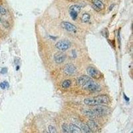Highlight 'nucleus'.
<instances>
[{
    "label": "nucleus",
    "mask_w": 133,
    "mask_h": 133,
    "mask_svg": "<svg viewBox=\"0 0 133 133\" xmlns=\"http://www.w3.org/2000/svg\"><path fill=\"white\" fill-rule=\"evenodd\" d=\"M85 104L91 106H97V105H107L110 103V99L109 97L105 95H98L93 98H87L84 100Z\"/></svg>",
    "instance_id": "1"
},
{
    "label": "nucleus",
    "mask_w": 133,
    "mask_h": 133,
    "mask_svg": "<svg viewBox=\"0 0 133 133\" xmlns=\"http://www.w3.org/2000/svg\"><path fill=\"white\" fill-rule=\"evenodd\" d=\"M71 46V43L68 40H61L56 43L55 47L57 49L61 51H65L67 49H69Z\"/></svg>",
    "instance_id": "2"
},
{
    "label": "nucleus",
    "mask_w": 133,
    "mask_h": 133,
    "mask_svg": "<svg viewBox=\"0 0 133 133\" xmlns=\"http://www.w3.org/2000/svg\"><path fill=\"white\" fill-rule=\"evenodd\" d=\"M83 89H87V90L91 91V92H97V91H101V87L92 80V81L87 83V85L83 87Z\"/></svg>",
    "instance_id": "3"
},
{
    "label": "nucleus",
    "mask_w": 133,
    "mask_h": 133,
    "mask_svg": "<svg viewBox=\"0 0 133 133\" xmlns=\"http://www.w3.org/2000/svg\"><path fill=\"white\" fill-rule=\"evenodd\" d=\"M87 73L90 77L96 79H100L102 76L101 72L93 66H89L87 68Z\"/></svg>",
    "instance_id": "4"
},
{
    "label": "nucleus",
    "mask_w": 133,
    "mask_h": 133,
    "mask_svg": "<svg viewBox=\"0 0 133 133\" xmlns=\"http://www.w3.org/2000/svg\"><path fill=\"white\" fill-rule=\"evenodd\" d=\"M65 73L67 75H73L76 73L77 72V69L74 65L73 64H66L65 66L63 69Z\"/></svg>",
    "instance_id": "5"
},
{
    "label": "nucleus",
    "mask_w": 133,
    "mask_h": 133,
    "mask_svg": "<svg viewBox=\"0 0 133 133\" xmlns=\"http://www.w3.org/2000/svg\"><path fill=\"white\" fill-rule=\"evenodd\" d=\"M91 81H92V79H91V78L90 77L87 76V75H82V76L79 77L77 79V83L79 86H81V87H82L83 88L85 85H87V83L90 82Z\"/></svg>",
    "instance_id": "6"
},
{
    "label": "nucleus",
    "mask_w": 133,
    "mask_h": 133,
    "mask_svg": "<svg viewBox=\"0 0 133 133\" xmlns=\"http://www.w3.org/2000/svg\"><path fill=\"white\" fill-rule=\"evenodd\" d=\"M61 27L70 32H76L77 31V27L68 21H64V22L61 23Z\"/></svg>",
    "instance_id": "7"
},
{
    "label": "nucleus",
    "mask_w": 133,
    "mask_h": 133,
    "mask_svg": "<svg viewBox=\"0 0 133 133\" xmlns=\"http://www.w3.org/2000/svg\"><path fill=\"white\" fill-rule=\"evenodd\" d=\"M54 59L57 63L61 64L66 59V55L63 52H57L55 54Z\"/></svg>",
    "instance_id": "8"
},
{
    "label": "nucleus",
    "mask_w": 133,
    "mask_h": 133,
    "mask_svg": "<svg viewBox=\"0 0 133 133\" xmlns=\"http://www.w3.org/2000/svg\"><path fill=\"white\" fill-rule=\"evenodd\" d=\"M107 109L103 106L100 105H97L96 107H94L93 109V111L95 114V115H105L107 112Z\"/></svg>",
    "instance_id": "9"
},
{
    "label": "nucleus",
    "mask_w": 133,
    "mask_h": 133,
    "mask_svg": "<svg viewBox=\"0 0 133 133\" xmlns=\"http://www.w3.org/2000/svg\"><path fill=\"white\" fill-rule=\"evenodd\" d=\"M69 129L71 131V133H82V130L79 127H77L76 125L71 124L69 125Z\"/></svg>",
    "instance_id": "10"
},
{
    "label": "nucleus",
    "mask_w": 133,
    "mask_h": 133,
    "mask_svg": "<svg viewBox=\"0 0 133 133\" xmlns=\"http://www.w3.org/2000/svg\"><path fill=\"white\" fill-rule=\"evenodd\" d=\"M87 126L89 127V128L91 130L92 132H95V131H97V124L95 123V121H93V120H89L87 123Z\"/></svg>",
    "instance_id": "11"
},
{
    "label": "nucleus",
    "mask_w": 133,
    "mask_h": 133,
    "mask_svg": "<svg viewBox=\"0 0 133 133\" xmlns=\"http://www.w3.org/2000/svg\"><path fill=\"white\" fill-rule=\"evenodd\" d=\"M92 3L93 5H95L97 7H99L101 10L105 8V5L101 0H92Z\"/></svg>",
    "instance_id": "12"
},
{
    "label": "nucleus",
    "mask_w": 133,
    "mask_h": 133,
    "mask_svg": "<svg viewBox=\"0 0 133 133\" xmlns=\"http://www.w3.org/2000/svg\"><path fill=\"white\" fill-rule=\"evenodd\" d=\"M83 113L84 115H85L87 117H91V118H93V117H95L96 115L94 113V112L93 111V110H88V109H85V110H83Z\"/></svg>",
    "instance_id": "13"
},
{
    "label": "nucleus",
    "mask_w": 133,
    "mask_h": 133,
    "mask_svg": "<svg viewBox=\"0 0 133 133\" xmlns=\"http://www.w3.org/2000/svg\"><path fill=\"white\" fill-rule=\"evenodd\" d=\"M71 85V81L69 79H66L64 81H63V83H61V87L63 89H68L70 87Z\"/></svg>",
    "instance_id": "14"
},
{
    "label": "nucleus",
    "mask_w": 133,
    "mask_h": 133,
    "mask_svg": "<svg viewBox=\"0 0 133 133\" xmlns=\"http://www.w3.org/2000/svg\"><path fill=\"white\" fill-rule=\"evenodd\" d=\"M90 19H91V15H90V14L85 13H83V15L81 16V21L83 23H87L89 22Z\"/></svg>",
    "instance_id": "15"
},
{
    "label": "nucleus",
    "mask_w": 133,
    "mask_h": 133,
    "mask_svg": "<svg viewBox=\"0 0 133 133\" xmlns=\"http://www.w3.org/2000/svg\"><path fill=\"white\" fill-rule=\"evenodd\" d=\"M69 10L72 11H75V12L79 13L81 11V7L79 6L78 5H73L70 7Z\"/></svg>",
    "instance_id": "16"
},
{
    "label": "nucleus",
    "mask_w": 133,
    "mask_h": 133,
    "mask_svg": "<svg viewBox=\"0 0 133 133\" xmlns=\"http://www.w3.org/2000/svg\"><path fill=\"white\" fill-rule=\"evenodd\" d=\"M81 130L85 132V133H93V132L91 131V130L89 128V127L87 126V125H81Z\"/></svg>",
    "instance_id": "17"
},
{
    "label": "nucleus",
    "mask_w": 133,
    "mask_h": 133,
    "mask_svg": "<svg viewBox=\"0 0 133 133\" xmlns=\"http://www.w3.org/2000/svg\"><path fill=\"white\" fill-rule=\"evenodd\" d=\"M9 85L7 81H3L2 83H0V88H1V89H5V88H9Z\"/></svg>",
    "instance_id": "18"
},
{
    "label": "nucleus",
    "mask_w": 133,
    "mask_h": 133,
    "mask_svg": "<svg viewBox=\"0 0 133 133\" xmlns=\"http://www.w3.org/2000/svg\"><path fill=\"white\" fill-rule=\"evenodd\" d=\"M62 129L64 133H71V131L69 129V127L66 125H65V124L62 125Z\"/></svg>",
    "instance_id": "19"
},
{
    "label": "nucleus",
    "mask_w": 133,
    "mask_h": 133,
    "mask_svg": "<svg viewBox=\"0 0 133 133\" xmlns=\"http://www.w3.org/2000/svg\"><path fill=\"white\" fill-rule=\"evenodd\" d=\"M69 13H70V15H71V18L73 19V20H76L78 17V13L75 11H69Z\"/></svg>",
    "instance_id": "20"
},
{
    "label": "nucleus",
    "mask_w": 133,
    "mask_h": 133,
    "mask_svg": "<svg viewBox=\"0 0 133 133\" xmlns=\"http://www.w3.org/2000/svg\"><path fill=\"white\" fill-rule=\"evenodd\" d=\"M49 133H57L56 129L51 125L49 127Z\"/></svg>",
    "instance_id": "21"
},
{
    "label": "nucleus",
    "mask_w": 133,
    "mask_h": 133,
    "mask_svg": "<svg viewBox=\"0 0 133 133\" xmlns=\"http://www.w3.org/2000/svg\"><path fill=\"white\" fill-rule=\"evenodd\" d=\"M6 13H7L6 9L5 8H3V7H2L0 6V14L5 15L6 14Z\"/></svg>",
    "instance_id": "22"
},
{
    "label": "nucleus",
    "mask_w": 133,
    "mask_h": 133,
    "mask_svg": "<svg viewBox=\"0 0 133 133\" xmlns=\"http://www.w3.org/2000/svg\"><path fill=\"white\" fill-rule=\"evenodd\" d=\"M7 68H5V67H4V68H2L1 69V74H5V73H7Z\"/></svg>",
    "instance_id": "23"
},
{
    "label": "nucleus",
    "mask_w": 133,
    "mask_h": 133,
    "mask_svg": "<svg viewBox=\"0 0 133 133\" xmlns=\"http://www.w3.org/2000/svg\"><path fill=\"white\" fill-rule=\"evenodd\" d=\"M92 6H93V8L95 9V10H96L97 11H101V9L99 8V7H97L96 5H92Z\"/></svg>",
    "instance_id": "24"
},
{
    "label": "nucleus",
    "mask_w": 133,
    "mask_h": 133,
    "mask_svg": "<svg viewBox=\"0 0 133 133\" xmlns=\"http://www.w3.org/2000/svg\"><path fill=\"white\" fill-rule=\"evenodd\" d=\"M124 98H125V101H129V97H127V96H126V95H125V94H124Z\"/></svg>",
    "instance_id": "25"
},
{
    "label": "nucleus",
    "mask_w": 133,
    "mask_h": 133,
    "mask_svg": "<svg viewBox=\"0 0 133 133\" xmlns=\"http://www.w3.org/2000/svg\"><path fill=\"white\" fill-rule=\"evenodd\" d=\"M115 4L111 5V6H110V7H109V11H111V10H112V9H113V7H115Z\"/></svg>",
    "instance_id": "26"
},
{
    "label": "nucleus",
    "mask_w": 133,
    "mask_h": 133,
    "mask_svg": "<svg viewBox=\"0 0 133 133\" xmlns=\"http://www.w3.org/2000/svg\"><path fill=\"white\" fill-rule=\"evenodd\" d=\"M1 21V17H0V21Z\"/></svg>",
    "instance_id": "27"
},
{
    "label": "nucleus",
    "mask_w": 133,
    "mask_h": 133,
    "mask_svg": "<svg viewBox=\"0 0 133 133\" xmlns=\"http://www.w3.org/2000/svg\"><path fill=\"white\" fill-rule=\"evenodd\" d=\"M133 133V132H132V133Z\"/></svg>",
    "instance_id": "28"
}]
</instances>
